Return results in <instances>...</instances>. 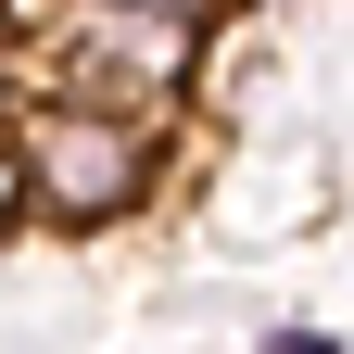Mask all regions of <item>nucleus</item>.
<instances>
[{
	"label": "nucleus",
	"instance_id": "3",
	"mask_svg": "<svg viewBox=\"0 0 354 354\" xmlns=\"http://www.w3.org/2000/svg\"><path fill=\"white\" fill-rule=\"evenodd\" d=\"M0 228H38V215H26V127L13 114H0Z\"/></svg>",
	"mask_w": 354,
	"mask_h": 354
},
{
	"label": "nucleus",
	"instance_id": "1",
	"mask_svg": "<svg viewBox=\"0 0 354 354\" xmlns=\"http://www.w3.org/2000/svg\"><path fill=\"white\" fill-rule=\"evenodd\" d=\"M26 127V215L38 228H127V215H152L165 203V165H177V114L152 102H114V88H38V102H13Z\"/></svg>",
	"mask_w": 354,
	"mask_h": 354
},
{
	"label": "nucleus",
	"instance_id": "2",
	"mask_svg": "<svg viewBox=\"0 0 354 354\" xmlns=\"http://www.w3.org/2000/svg\"><path fill=\"white\" fill-rule=\"evenodd\" d=\"M38 51L64 88H114V102L177 114L203 88L215 13H190V0H38Z\"/></svg>",
	"mask_w": 354,
	"mask_h": 354
},
{
	"label": "nucleus",
	"instance_id": "4",
	"mask_svg": "<svg viewBox=\"0 0 354 354\" xmlns=\"http://www.w3.org/2000/svg\"><path fill=\"white\" fill-rule=\"evenodd\" d=\"M190 13H215V26H228V13H241V0H190Z\"/></svg>",
	"mask_w": 354,
	"mask_h": 354
}]
</instances>
